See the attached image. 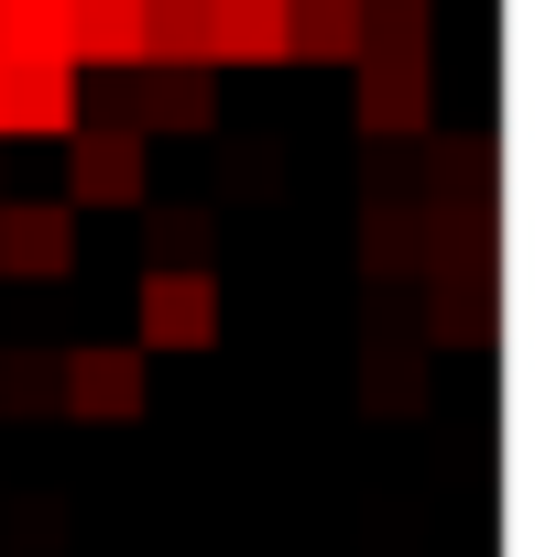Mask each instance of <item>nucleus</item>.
Listing matches in <instances>:
<instances>
[{
  "mask_svg": "<svg viewBox=\"0 0 557 557\" xmlns=\"http://www.w3.org/2000/svg\"><path fill=\"white\" fill-rule=\"evenodd\" d=\"M285 55L350 66V55H361V0H285Z\"/></svg>",
  "mask_w": 557,
  "mask_h": 557,
  "instance_id": "11",
  "label": "nucleus"
},
{
  "mask_svg": "<svg viewBox=\"0 0 557 557\" xmlns=\"http://www.w3.org/2000/svg\"><path fill=\"white\" fill-rule=\"evenodd\" d=\"M481 197H492V153L426 132V197H416V208H481Z\"/></svg>",
  "mask_w": 557,
  "mask_h": 557,
  "instance_id": "15",
  "label": "nucleus"
},
{
  "mask_svg": "<svg viewBox=\"0 0 557 557\" xmlns=\"http://www.w3.org/2000/svg\"><path fill=\"white\" fill-rule=\"evenodd\" d=\"M66 66L132 77L143 66V0H66Z\"/></svg>",
  "mask_w": 557,
  "mask_h": 557,
  "instance_id": "8",
  "label": "nucleus"
},
{
  "mask_svg": "<svg viewBox=\"0 0 557 557\" xmlns=\"http://www.w3.org/2000/svg\"><path fill=\"white\" fill-rule=\"evenodd\" d=\"M219 66H296L285 55V0H219Z\"/></svg>",
  "mask_w": 557,
  "mask_h": 557,
  "instance_id": "13",
  "label": "nucleus"
},
{
  "mask_svg": "<svg viewBox=\"0 0 557 557\" xmlns=\"http://www.w3.org/2000/svg\"><path fill=\"white\" fill-rule=\"evenodd\" d=\"M437 23H426V0H361V55H426Z\"/></svg>",
  "mask_w": 557,
  "mask_h": 557,
  "instance_id": "18",
  "label": "nucleus"
},
{
  "mask_svg": "<svg viewBox=\"0 0 557 557\" xmlns=\"http://www.w3.org/2000/svg\"><path fill=\"white\" fill-rule=\"evenodd\" d=\"M110 121H132L143 143L153 132H219V88H208V66H132Z\"/></svg>",
  "mask_w": 557,
  "mask_h": 557,
  "instance_id": "5",
  "label": "nucleus"
},
{
  "mask_svg": "<svg viewBox=\"0 0 557 557\" xmlns=\"http://www.w3.org/2000/svg\"><path fill=\"white\" fill-rule=\"evenodd\" d=\"M143 394H153V350H121V339L66 350V416H88V426H132Z\"/></svg>",
  "mask_w": 557,
  "mask_h": 557,
  "instance_id": "4",
  "label": "nucleus"
},
{
  "mask_svg": "<svg viewBox=\"0 0 557 557\" xmlns=\"http://www.w3.org/2000/svg\"><path fill=\"white\" fill-rule=\"evenodd\" d=\"M0 273L12 285H66L77 273V208L66 197H0Z\"/></svg>",
  "mask_w": 557,
  "mask_h": 557,
  "instance_id": "2",
  "label": "nucleus"
},
{
  "mask_svg": "<svg viewBox=\"0 0 557 557\" xmlns=\"http://www.w3.org/2000/svg\"><path fill=\"white\" fill-rule=\"evenodd\" d=\"M77 110V66L66 55H0V143H66Z\"/></svg>",
  "mask_w": 557,
  "mask_h": 557,
  "instance_id": "1",
  "label": "nucleus"
},
{
  "mask_svg": "<svg viewBox=\"0 0 557 557\" xmlns=\"http://www.w3.org/2000/svg\"><path fill=\"white\" fill-rule=\"evenodd\" d=\"M426 339L437 350H481L492 339V273H437L426 285Z\"/></svg>",
  "mask_w": 557,
  "mask_h": 557,
  "instance_id": "12",
  "label": "nucleus"
},
{
  "mask_svg": "<svg viewBox=\"0 0 557 557\" xmlns=\"http://www.w3.org/2000/svg\"><path fill=\"white\" fill-rule=\"evenodd\" d=\"M361 273L372 285H416V208H394V197L361 208Z\"/></svg>",
  "mask_w": 557,
  "mask_h": 557,
  "instance_id": "14",
  "label": "nucleus"
},
{
  "mask_svg": "<svg viewBox=\"0 0 557 557\" xmlns=\"http://www.w3.org/2000/svg\"><path fill=\"white\" fill-rule=\"evenodd\" d=\"M219 339V285L208 273H143V339L132 350H208Z\"/></svg>",
  "mask_w": 557,
  "mask_h": 557,
  "instance_id": "7",
  "label": "nucleus"
},
{
  "mask_svg": "<svg viewBox=\"0 0 557 557\" xmlns=\"http://www.w3.org/2000/svg\"><path fill=\"white\" fill-rule=\"evenodd\" d=\"M0 55H66V0H0Z\"/></svg>",
  "mask_w": 557,
  "mask_h": 557,
  "instance_id": "19",
  "label": "nucleus"
},
{
  "mask_svg": "<svg viewBox=\"0 0 557 557\" xmlns=\"http://www.w3.org/2000/svg\"><path fill=\"white\" fill-rule=\"evenodd\" d=\"M219 0H143V66H219Z\"/></svg>",
  "mask_w": 557,
  "mask_h": 557,
  "instance_id": "10",
  "label": "nucleus"
},
{
  "mask_svg": "<svg viewBox=\"0 0 557 557\" xmlns=\"http://www.w3.org/2000/svg\"><path fill=\"white\" fill-rule=\"evenodd\" d=\"M66 405V350H0V416H55Z\"/></svg>",
  "mask_w": 557,
  "mask_h": 557,
  "instance_id": "16",
  "label": "nucleus"
},
{
  "mask_svg": "<svg viewBox=\"0 0 557 557\" xmlns=\"http://www.w3.org/2000/svg\"><path fill=\"white\" fill-rule=\"evenodd\" d=\"M350 66H361V132H372V143H426V132H437L426 55H350Z\"/></svg>",
  "mask_w": 557,
  "mask_h": 557,
  "instance_id": "6",
  "label": "nucleus"
},
{
  "mask_svg": "<svg viewBox=\"0 0 557 557\" xmlns=\"http://www.w3.org/2000/svg\"><path fill=\"white\" fill-rule=\"evenodd\" d=\"M66 164H77V197L88 208H153V153L132 121H77L66 132Z\"/></svg>",
  "mask_w": 557,
  "mask_h": 557,
  "instance_id": "3",
  "label": "nucleus"
},
{
  "mask_svg": "<svg viewBox=\"0 0 557 557\" xmlns=\"http://www.w3.org/2000/svg\"><path fill=\"white\" fill-rule=\"evenodd\" d=\"M361 405H372V416H383V405H394V416H416V405H426V361H416L405 339H394V350L372 339V361H361Z\"/></svg>",
  "mask_w": 557,
  "mask_h": 557,
  "instance_id": "17",
  "label": "nucleus"
},
{
  "mask_svg": "<svg viewBox=\"0 0 557 557\" xmlns=\"http://www.w3.org/2000/svg\"><path fill=\"white\" fill-rule=\"evenodd\" d=\"M416 273H492V219L481 208H416Z\"/></svg>",
  "mask_w": 557,
  "mask_h": 557,
  "instance_id": "9",
  "label": "nucleus"
},
{
  "mask_svg": "<svg viewBox=\"0 0 557 557\" xmlns=\"http://www.w3.org/2000/svg\"><path fill=\"white\" fill-rule=\"evenodd\" d=\"M153 273H208V208H153Z\"/></svg>",
  "mask_w": 557,
  "mask_h": 557,
  "instance_id": "20",
  "label": "nucleus"
}]
</instances>
